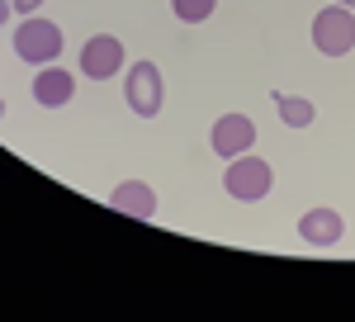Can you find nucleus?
Instances as JSON below:
<instances>
[{
  "mask_svg": "<svg viewBox=\"0 0 355 322\" xmlns=\"http://www.w3.org/2000/svg\"><path fill=\"white\" fill-rule=\"evenodd\" d=\"M209 142H214V152L218 157H242V152H251V142H256V124L246 119V114H223L218 124H214V133H209Z\"/></svg>",
  "mask_w": 355,
  "mask_h": 322,
  "instance_id": "423d86ee",
  "label": "nucleus"
},
{
  "mask_svg": "<svg viewBox=\"0 0 355 322\" xmlns=\"http://www.w3.org/2000/svg\"><path fill=\"white\" fill-rule=\"evenodd\" d=\"M0 114H5V105H0Z\"/></svg>",
  "mask_w": 355,
  "mask_h": 322,
  "instance_id": "2eb2a0df",
  "label": "nucleus"
},
{
  "mask_svg": "<svg viewBox=\"0 0 355 322\" xmlns=\"http://www.w3.org/2000/svg\"><path fill=\"white\" fill-rule=\"evenodd\" d=\"M123 43L114 38V33H95V38H85V48H81V71L90 80H110L123 71Z\"/></svg>",
  "mask_w": 355,
  "mask_h": 322,
  "instance_id": "39448f33",
  "label": "nucleus"
},
{
  "mask_svg": "<svg viewBox=\"0 0 355 322\" xmlns=\"http://www.w3.org/2000/svg\"><path fill=\"white\" fill-rule=\"evenodd\" d=\"M10 15H15V0H0V24H10Z\"/></svg>",
  "mask_w": 355,
  "mask_h": 322,
  "instance_id": "ddd939ff",
  "label": "nucleus"
},
{
  "mask_svg": "<svg viewBox=\"0 0 355 322\" xmlns=\"http://www.w3.org/2000/svg\"><path fill=\"white\" fill-rule=\"evenodd\" d=\"M275 185V171L270 161L251 157V152H242V157L227 161V171H223V189L237 199V204H256V199H266Z\"/></svg>",
  "mask_w": 355,
  "mask_h": 322,
  "instance_id": "f03ea898",
  "label": "nucleus"
},
{
  "mask_svg": "<svg viewBox=\"0 0 355 322\" xmlns=\"http://www.w3.org/2000/svg\"><path fill=\"white\" fill-rule=\"evenodd\" d=\"M299 237L308 246H318V251H327V246H336V242L346 237V218L336 214V209H327V204H318V209H308L299 218Z\"/></svg>",
  "mask_w": 355,
  "mask_h": 322,
  "instance_id": "0eeeda50",
  "label": "nucleus"
},
{
  "mask_svg": "<svg viewBox=\"0 0 355 322\" xmlns=\"http://www.w3.org/2000/svg\"><path fill=\"white\" fill-rule=\"evenodd\" d=\"M15 57L28 67H48L62 57V28L43 15H24V24L15 28Z\"/></svg>",
  "mask_w": 355,
  "mask_h": 322,
  "instance_id": "f257e3e1",
  "label": "nucleus"
},
{
  "mask_svg": "<svg viewBox=\"0 0 355 322\" xmlns=\"http://www.w3.org/2000/svg\"><path fill=\"white\" fill-rule=\"evenodd\" d=\"M43 10V0H15V15H38Z\"/></svg>",
  "mask_w": 355,
  "mask_h": 322,
  "instance_id": "f8f14e48",
  "label": "nucleus"
},
{
  "mask_svg": "<svg viewBox=\"0 0 355 322\" xmlns=\"http://www.w3.org/2000/svg\"><path fill=\"white\" fill-rule=\"evenodd\" d=\"M313 48L322 57H346L355 53V10L346 5H322L318 10V19H313Z\"/></svg>",
  "mask_w": 355,
  "mask_h": 322,
  "instance_id": "7ed1b4c3",
  "label": "nucleus"
},
{
  "mask_svg": "<svg viewBox=\"0 0 355 322\" xmlns=\"http://www.w3.org/2000/svg\"><path fill=\"white\" fill-rule=\"evenodd\" d=\"M33 100L43 109H62L76 100V76L67 71V67H38V76H33Z\"/></svg>",
  "mask_w": 355,
  "mask_h": 322,
  "instance_id": "6e6552de",
  "label": "nucleus"
},
{
  "mask_svg": "<svg viewBox=\"0 0 355 322\" xmlns=\"http://www.w3.org/2000/svg\"><path fill=\"white\" fill-rule=\"evenodd\" d=\"M123 100H128V109H133L137 119H157L162 114V100H166L162 67L157 62H133L128 76H123Z\"/></svg>",
  "mask_w": 355,
  "mask_h": 322,
  "instance_id": "20e7f679",
  "label": "nucleus"
},
{
  "mask_svg": "<svg viewBox=\"0 0 355 322\" xmlns=\"http://www.w3.org/2000/svg\"><path fill=\"white\" fill-rule=\"evenodd\" d=\"M275 114H279V124L284 128H308L313 119H318V109H313V100H303V95H284V90H275Z\"/></svg>",
  "mask_w": 355,
  "mask_h": 322,
  "instance_id": "9d476101",
  "label": "nucleus"
},
{
  "mask_svg": "<svg viewBox=\"0 0 355 322\" xmlns=\"http://www.w3.org/2000/svg\"><path fill=\"white\" fill-rule=\"evenodd\" d=\"M336 5H346V10H355V0H336Z\"/></svg>",
  "mask_w": 355,
  "mask_h": 322,
  "instance_id": "4468645a",
  "label": "nucleus"
},
{
  "mask_svg": "<svg viewBox=\"0 0 355 322\" xmlns=\"http://www.w3.org/2000/svg\"><path fill=\"white\" fill-rule=\"evenodd\" d=\"M110 209L147 223V218H157V189L147 185V180H123V185L110 189Z\"/></svg>",
  "mask_w": 355,
  "mask_h": 322,
  "instance_id": "1a4fd4ad",
  "label": "nucleus"
},
{
  "mask_svg": "<svg viewBox=\"0 0 355 322\" xmlns=\"http://www.w3.org/2000/svg\"><path fill=\"white\" fill-rule=\"evenodd\" d=\"M214 10H218V0H171V15L180 24H204Z\"/></svg>",
  "mask_w": 355,
  "mask_h": 322,
  "instance_id": "9b49d317",
  "label": "nucleus"
}]
</instances>
